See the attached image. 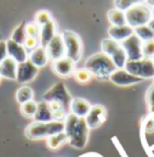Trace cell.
<instances>
[{
	"mask_svg": "<svg viewBox=\"0 0 154 157\" xmlns=\"http://www.w3.org/2000/svg\"><path fill=\"white\" fill-rule=\"evenodd\" d=\"M44 100L50 102V101H57L60 102L67 111L69 110V106H71V101H72V98L69 95V91L67 90L66 85L61 82L53 84L45 94H44Z\"/></svg>",
	"mask_w": 154,
	"mask_h": 157,
	"instance_id": "cell-7",
	"label": "cell"
},
{
	"mask_svg": "<svg viewBox=\"0 0 154 157\" xmlns=\"http://www.w3.org/2000/svg\"><path fill=\"white\" fill-rule=\"evenodd\" d=\"M73 76H74V78L77 80L78 83H80V84H85V83H89L91 78H92V76H91V73L84 67V68H75V71H74V73H73Z\"/></svg>",
	"mask_w": 154,
	"mask_h": 157,
	"instance_id": "cell-29",
	"label": "cell"
},
{
	"mask_svg": "<svg viewBox=\"0 0 154 157\" xmlns=\"http://www.w3.org/2000/svg\"><path fill=\"white\" fill-rule=\"evenodd\" d=\"M64 132V122L50 121V122H32L24 130V134L31 140L47 139L55 134Z\"/></svg>",
	"mask_w": 154,
	"mask_h": 157,
	"instance_id": "cell-3",
	"label": "cell"
},
{
	"mask_svg": "<svg viewBox=\"0 0 154 157\" xmlns=\"http://www.w3.org/2000/svg\"><path fill=\"white\" fill-rule=\"evenodd\" d=\"M142 54L146 59H154V39L142 41Z\"/></svg>",
	"mask_w": 154,
	"mask_h": 157,
	"instance_id": "cell-31",
	"label": "cell"
},
{
	"mask_svg": "<svg viewBox=\"0 0 154 157\" xmlns=\"http://www.w3.org/2000/svg\"><path fill=\"white\" fill-rule=\"evenodd\" d=\"M7 56V49H6V41L0 40V63L6 59Z\"/></svg>",
	"mask_w": 154,
	"mask_h": 157,
	"instance_id": "cell-36",
	"label": "cell"
},
{
	"mask_svg": "<svg viewBox=\"0 0 154 157\" xmlns=\"http://www.w3.org/2000/svg\"><path fill=\"white\" fill-rule=\"evenodd\" d=\"M6 49H7V56L15 60L17 63H22L28 60L29 54L27 52V50L22 44L15 43L13 40L9 39L6 40Z\"/></svg>",
	"mask_w": 154,
	"mask_h": 157,
	"instance_id": "cell-14",
	"label": "cell"
},
{
	"mask_svg": "<svg viewBox=\"0 0 154 157\" xmlns=\"http://www.w3.org/2000/svg\"><path fill=\"white\" fill-rule=\"evenodd\" d=\"M109 80L119 86H127V85H134L137 83H141L143 79L138 78L132 76L131 73H129L125 68H119L116 70L111 76H109Z\"/></svg>",
	"mask_w": 154,
	"mask_h": 157,
	"instance_id": "cell-12",
	"label": "cell"
},
{
	"mask_svg": "<svg viewBox=\"0 0 154 157\" xmlns=\"http://www.w3.org/2000/svg\"><path fill=\"white\" fill-rule=\"evenodd\" d=\"M107 119V110L102 105H92L87 116L85 117L86 124L90 129H96L101 127Z\"/></svg>",
	"mask_w": 154,
	"mask_h": 157,
	"instance_id": "cell-9",
	"label": "cell"
},
{
	"mask_svg": "<svg viewBox=\"0 0 154 157\" xmlns=\"http://www.w3.org/2000/svg\"><path fill=\"white\" fill-rule=\"evenodd\" d=\"M28 60L34 66H37L38 68H41V67L46 66L47 62H49V56L46 54V49L42 48V46H38L35 50H33L32 52H29Z\"/></svg>",
	"mask_w": 154,
	"mask_h": 157,
	"instance_id": "cell-19",
	"label": "cell"
},
{
	"mask_svg": "<svg viewBox=\"0 0 154 157\" xmlns=\"http://www.w3.org/2000/svg\"><path fill=\"white\" fill-rule=\"evenodd\" d=\"M26 23H27V22L23 21L21 25H18V26L13 29V32H12L10 39L13 40L15 43H18V44H22V45H23V43H24V40H26V37H27V33H26Z\"/></svg>",
	"mask_w": 154,
	"mask_h": 157,
	"instance_id": "cell-26",
	"label": "cell"
},
{
	"mask_svg": "<svg viewBox=\"0 0 154 157\" xmlns=\"http://www.w3.org/2000/svg\"><path fill=\"white\" fill-rule=\"evenodd\" d=\"M85 68L91 73L92 77L101 80L109 79V76L116 70L112 59L102 51L91 55L85 62Z\"/></svg>",
	"mask_w": 154,
	"mask_h": 157,
	"instance_id": "cell-2",
	"label": "cell"
},
{
	"mask_svg": "<svg viewBox=\"0 0 154 157\" xmlns=\"http://www.w3.org/2000/svg\"><path fill=\"white\" fill-rule=\"evenodd\" d=\"M146 129L148 132H153L154 130V118H149L147 122H146Z\"/></svg>",
	"mask_w": 154,
	"mask_h": 157,
	"instance_id": "cell-37",
	"label": "cell"
},
{
	"mask_svg": "<svg viewBox=\"0 0 154 157\" xmlns=\"http://www.w3.org/2000/svg\"><path fill=\"white\" fill-rule=\"evenodd\" d=\"M111 59H112L113 63L116 65V70L124 68L125 65H126V62H127V56H126V52H125V50L123 49V46H120V48L116 50V52L111 56Z\"/></svg>",
	"mask_w": 154,
	"mask_h": 157,
	"instance_id": "cell-25",
	"label": "cell"
},
{
	"mask_svg": "<svg viewBox=\"0 0 154 157\" xmlns=\"http://www.w3.org/2000/svg\"><path fill=\"white\" fill-rule=\"evenodd\" d=\"M153 85H154V84H153Z\"/></svg>",
	"mask_w": 154,
	"mask_h": 157,
	"instance_id": "cell-43",
	"label": "cell"
},
{
	"mask_svg": "<svg viewBox=\"0 0 154 157\" xmlns=\"http://www.w3.org/2000/svg\"><path fill=\"white\" fill-rule=\"evenodd\" d=\"M90 109H91L90 102L82 98H73L71 101V106H69L71 113L81 118H85L87 116Z\"/></svg>",
	"mask_w": 154,
	"mask_h": 157,
	"instance_id": "cell-16",
	"label": "cell"
},
{
	"mask_svg": "<svg viewBox=\"0 0 154 157\" xmlns=\"http://www.w3.org/2000/svg\"><path fill=\"white\" fill-rule=\"evenodd\" d=\"M148 26L151 27V29H152V31L154 32V20H152V21H151V22L148 23Z\"/></svg>",
	"mask_w": 154,
	"mask_h": 157,
	"instance_id": "cell-39",
	"label": "cell"
},
{
	"mask_svg": "<svg viewBox=\"0 0 154 157\" xmlns=\"http://www.w3.org/2000/svg\"><path fill=\"white\" fill-rule=\"evenodd\" d=\"M45 49H46L49 60L52 62L62 57H66V46H64V41L61 34H56Z\"/></svg>",
	"mask_w": 154,
	"mask_h": 157,
	"instance_id": "cell-10",
	"label": "cell"
},
{
	"mask_svg": "<svg viewBox=\"0 0 154 157\" xmlns=\"http://www.w3.org/2000/svg\"><path fill=\"white\" fill-rule=\"evenodd\" d=\"M35 122H50L53 121V116H52V111L50 109V105L47 101L42 100L38 102V110L37 113L33 118Z\"/></svg>",
	"mask_w": 154,
	"mask_h": 157,
	"instance_id": "cell-20",
	"label": "cell"
},
{
	"mask_svg": "<svg viewBox=\"0 0 154 157\" xmlns=\"http://www.w3.org/2000/svg\"><path fill=\"white\" fill-rule=\"evenodd\" d=\"M0 80H1V76H0Z\"/></svg>",
	"mask_w": 154,
	"mask_h": 157,
	"instance_id": "cell-41",
	"label": "cell"
},
{
	"mask_svg": "<svg viewBox=\"0 0 154 157\" xmlns=\"http://www.w3.org/2000/svg\"><path fill=\"white\" fill-rule=\"evenodd\" d=\"M123 49L126 52L127 61H138L143 59L142 54V40L140 39L137 36L132 34L130 38L120 43Z\"/></svg>",
	"mask_w": 154,
	"mask_h": 157,
	"instance_id": "cell-8",
	"label": "cell"
},
{
	"mask_svg": "<svg viewBox=\"0 0 154 157\" xmlns=\"http://www.w3.org/2000/svg\"><path fill=\"white\" fill-rule=\"evenodd\" d=\"M64 46H66V56L71 60H73L75 63L81 59L82 55V41L75 32L72 31H64L61 33Z\"/></svg>",
	"mask_w": 154,
	"mask_h": 157,
	"instance_id": "cell-6",
	"label": "cell"
},
{
	"mask_svg": "<svg viewBox=\"0 0 154 157\" xmlns=\"http://www.w3.org/2000/svg\"><path fill=\"white\" fill-rule=\"evenodd\" d=\"M17 67H18V63L15 60H12L11 57H6L0 63V76H1V78L16 80Z\"/></svg>",
	"mask_w": 154,
	"mask_h": 157,
	"instance_id": "cell-18",
	"label": "cell"
},
{
	"mask_svg": "<svg viewBox=\"0 0 154 157\" xmlns=\"http://www.w3.org/2000/svg\"><path fill=\"white\" fill-rule=\"evenodd\" d=\"M64 134L67 135V143L72 147L81 150L87 144L90 128L87 127L85 118L68 113L64 119Z\"/></svg>",
	"mask_w": 154,
	"mask_h": 157,
	"instance_id": "cell-1",
	"label": "cell"
},
{
	"mask_svg": "<svg viewBox=\"0 0 154 157\" xmlns=\"http://www.w3.org/2000/svg\"><path fill=\"white\" fill-rule=\"evenodd\" d=\"M21 113L27 118H34L35 113H37V110H38V102H35L34 100L32 101H28V102H24L21 105Z\"/></svg>",
	"mask_w": 154,
	"mask_h": 157,
	"instance_id": "cell-27",
	"label": "cell"
},
{
	"mask_svg": "<svg viewBox=\"0 0 154 157\" xmlns=\"http://www.w3.org/2000/svg\"><path fill=\"white\" fill-rule=\"evenodd\" d=\"M146 100H147V104L149 106L151 112H154V85H152L148 89L147 95H146Z\"/></svg>",
	"mask_w": 154,
	"mask_h": 157,
	"instance_id": "cell-35",
	"label": "cell"
},
{
	"mask_svg": "<svg viewBox=\"0 0 154 157\" xmlns=\"http://www.w3.org/2000/svg\"><path fill=\"white\" fill-rule=\"evenodd\" d=\"M39 73V68L37 66H34L29 60L22 62V63H18V67H17V76H16V80L18 83H22V84H26V83H29L32 80L37 78Z\"/></svg>",
	"mask_w": 154,
	"mask_h": 157,
	"instance_id": "cell-11",
	"label": "cell"
},
{
	"mask_svg": "<svg viewBox=\"0 0 154 157\" xmlns=\"http://www.w3.org/2000/svg\"><path fill=\"white\" fill-rule=\"evenodd\" d=\"M24 49L27 50V52H32L33 50H35L38 46H40V39L39 38H33V37H26V40L23 43Z\"/></svg>",
	"mask_w": 154,
	"mask_h": 157,
	"instance_id": "cell-34",
	"label": "cell"
},
{
	"mask_svg": "<svg viewBox=\"0 0 154 157\" xmlns=\"http://www.w3.org/2000/svg\"><path fill=\"white\" fill-rule=\"evenodd\" d=\"M152 20H154V7H152Z\"/></svg>",
	"mask_w": 154,
	"mask_h": 157,
	"instance_id": "cell-40",
	"label": "cell"
},
{
	"mask_svg": "<svg viewBox=\"0 0 154 157\" xmlns=\"http://www.w3.org/2000/svg\"><path fill=\"white\" fill-rule=\"evenodd\" d=\"M51 13L47 11V10H40L35 13V17H34V22L38 25V26H42L45 25L46 22H49L51 20Z\"/></svg>",
	"mask_w": 154,
	"mask_h": 157,
	"instance_id": "cell-32",
	"label": "cell"
},
{
	"mask_svg": "<svg viewBox=\"0 0 154 157\" xmlns=\"http://www.w3.org/2000/svg\"><path fill=\"white\" fill-rule=\"evenodd\" d=\"M56 23L55 21L51 18L49 22H46L45 25H42L40 27V46L42 48H46L47 44L52 40V38L56 36Z\"/></svg>",
	"mask_w": 154,
	"mask_h": 157,
	"instance_id": "cell-17",
	"label": "cell"
},
{
	"mask_svg": "<svg viewBox=\"0 0 154 157\" xmlns=\"http://www.w3.org/2000/svg\"><path fill=\"white\" fill-rule=\"evenodd\" d=\"M120 46H121L120 43H118V41H116V40L111 39V38L103 39L102 40V43H101V50H102V52L106 54V55H108L109 57L116 52Z\"/></svg>",
	"mask_w": 154,
	"mask_h": 157,
	"instance_id": "cell-24",
	"label": "cell"
},
{
	"mask_svg": "<svg viewBox=\"0 0 154 157\" xmlns=\"http://www.w3.org/2000/svg\"><path fill=\"white\" fill-rule=\"evenodd\" d=\"M132 34H135L134 28L130 27L129 25L125 26H111L108 28V36L109 38L116 40L118 43H121L127 38H130Z\"/></svg>",
	"mask_w": 154,
	"mask_h": 157,
	"instance_id": "cell-15",
	"label": "cell"
},
{
	"mask_svg": "<svg viewBox=\"0 0 154 157\" xmlns=\"http://www.w3.org/2000/svg\"><path fill=\"white\" fill-rule=\"evenodd\" d=\"M146 5H148L151 9L154 7V0H146Z\"/></svg>",
	"mask_w": 154,
	"mask_h": 157,
	"instance_id": "cell-38",
	"label": "cell"
},
{
	"mask_svg": "<svg viewBox=\"0 0 154 157\" xmlns=\"http://www.w3.org/2000/svg\"><path fill=\"white\" fill-rule=\"evenodd\" d=\"M26 33H27V37L39 38L40 37V26H38L34 21L26 23Z\"/></svg>",
	"mask_w": 154,
	"mask_h": 157,
	"instance_id": "cell-33",
	"label": "cell"
},
{
	"mask_svg": "<svg viewBox=\"0 0 154 157\" xmlns=\"http://www.w3.org/2000/svg\"><path fill=\"white\" fill-rule=\"evenodd\" d=\"M153 61H154V59H153Z\"/></svg>",
	"mask_w": 154,
	"mask_h": 157,
	"instance_id": "cell-42",
	"label": "cell"
},
{
	"mask_svg": "<svg viewBox=\"0 0 154 157\" xmlns=\"http://www.w3.org/2000/svg\"><path fill=\"white\" fill-rule=\"evenodd\" d=\"M135 36H137L142 41H147V40H153L154 39V32L151 29V27L147 26H141L134 29Z\"/></svg>",
	"mask_w": 154,
	"mask_h": 157,
	"instance_id": "cell-28",
	"label": "cell"
},
{
	"mask_svg": "<svg viewBox=\"0 0 154 157\" xmlns=\"http://www.w3.org/2000/svg\"><path fill=\"white\" fill-rule=\"evenodd\" d=\"M143 1H146V0H114V5H116V9H119L121 11H126L127 9H130L134 5L143 4Z\"/></svg>",
	"mask_w": 154,
	"mask_h": 157,
	"instance_id": "cell-30",
	"label": "cell"
},
{
	"mask_svg": "<svg viewBox=\"0 0 154 157\" xmlns=\"http://www.w3.org/2000/svg\"><path fill=\"white\" fill-rule=\"evenodd\" d=\"M33 98H34V91L31 86L23 85L20 89H17V91H16V100L20 105L28 102V101H32Z\"/></svg>",
	"mask_w": 154,
	"mask_h": 157,
	"instance_id": "cell-22",
	"label": "cell"
},
{
	"mask_svg": "<svg viewBox=\"0 0 154 157\" xmlns=\"http://www.w3.org/2000/svg\"><path fill=\"white\" fill-rule=\"evenodd\" d=\"M129 73L141 79L154 78V61L152 59H141L138 61H127L124 67Z\"/></svg>",
	"mask_w": 154,
	"mask_h": 157,
	"instance_id": "cell-5",
	"label": "cell"
},
{
	"mask_svg": "<svg viewBox=\"0 0 154 157\" xmlns=\"http://www.w3.org/2000/svg\"><path fill=\"white\" fill-rule=\"evenodd\" d=\"M126 23L134 29L141 26H147L152 21V9L146 4L134 5L125 11Z\"/></svg>",
	"mask_w": 154,
	"mask_h": 157,
	"instance_id": "cell-4",
	"label": "cell"
},
{
	"mask_svg": "<svg viewBox=\"0 0 154 157\" xmlns=\"http://www.w3.org/2000/svg\"><path fill=\"white\" fill-rule=\"evenodd\" d=\"M107 17H108V21L111 22L112 26H125V25H127L125 11H121V10L116 9V7L108 11Z\"/></svg>",
	"mask_w": 154,
	"mask_h": 157,
	"instance_id": "cell-21",
	"label": "cell"
},
{
	"mask_svg": "<svg viewBox=\"0 0 154 157\" xmlns=\"http://www.w3.org/2000/svg\"><path fill=\"white\" fill-rule=\"evenodd\" d=\"M66 143H67V135L64 134V132L55 134V135H52V136L46 139V145L51 150H57Z\"/></svg>",
	"mask_w": 154,
	"mask_h": 157,
	"instance_id": "cell-23",
	"label": "cell"
},
{
	"mask_svg": "<svg viewBox=\"0 0 154 157\" xmlns=\"http://www.w3.org/2000/svg\"><path fill=\"white\" fill-rule=\"evenodd\" d=\"M52 71L60 77H63V78L71 77V76H73V73L75 71V62L73 60L68 59L67 56L62 57V59L52 62Z\"/></svg>",
	"mask_w": 154,
	"mask_h": 157,
	"instance_id": "cell-13",
	"label": "cell"
}]
</instances>
